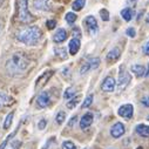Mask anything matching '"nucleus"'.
<instances>
[{"label":"nucleus","mask_w":149,"mask_h":149,"mask_svg":"<svg viewBox=\"0 0 149 149\" xmlns=\"http://www.w3.org/2000/svg\"><path fill=\"white\" fill-rule=\"evenodd\" d=\"M66 39H67V32H66L63 28L58 29V31L55 32L54 36H53V40H54V42H56V44L63 42Z\"/></svg>","instance_id":"nucleus-13"},{"label":"nucleus","mask_w":149,"mask_h":149,"mask_svg":"<svg viewBox=\"0 0 149 149\" xmlns=\"http://www.w3.org/2000/svg\"><path fill=\"white\" fill-rule=\"evenodd\" d=\"M136 133L142 137H149V126L147 125H139L136 127Z\"/></svg>","instance_id":"nucleus-17"},{"label":"nucleus","mask_w":149,"mask_h":149,"mask_svg":"<svg viewBox=\"0 0 149 149\" xmlns=\"http://www.w3.org/2000/svg\"><path fill=\"white\" fill-rule=\"evenodd\" d=\"M31 65L29 58L22 53L18 52L14 53L6 62V70L8 72L10 75H20V74L25 73Z\"/></svg>","instance_id":"nucleus-1"},{"label":"nucleus","mask_w":149,"mask_h":149,"mask_svg":"<svg viewBox=\"0 0 149 149\" xmlns=\"http://www.w3.org/2000/svg\"><path fill=\"white\" fill-rule=\"evenodd\" d=\"M85 25L87 27V29L92 33V34H96L99 31V26H97V21L93 15H88L85 18Z\"/></svg>","instance_id":"nucleus-5"},{"label":"nucleus","mask_w":149,"mask_h":149,"mask_svg":"<svg viewBox=\"0 0 149 149\" xmlns=\"http://www.w3.org/2000/svg\"><path fill=\"white\" fill-rule=\"evenodd\" d=\"M120 54H121V51L119 48H113L108 54H107V60L108 62H115L119 58H120Z\"/></svg>","instance_id":"nucleus-15"},{"label":"nucleus","mask_w":149,"mask_h":149,"mask_svg":"<svg viewBox=\"0 0 149 149\" xmlns=\"http://www.w3.org/2000/svg\"><path fill=\"white\" fill-rule=\"evenodd\" d=\"M34 8L39 11H48L51 8L49 0H34Z\"/></svg>","instance_id":"nucleus-12"},{"label":"nucleus","mask_w":149,"mask_h":149,"mask_svg":"<svg viewBox=\"0 0 149 149\" xmlns=\"http://www.w3.org/2000/svg\"><path fill=\"white\" fill-rule=\"evenodd\" d=\"M79 101H80V96H74L70 101L67 102V108H68V109H73L74 107H75V106L79 103Z\"/></svg>","instance_id":"nucleus-22"},{"label":"nucleus","mask_w":149,"mask_h":149,"mask_svg":"<svg viewBox=\"0 0 149 149\" xmlns=\"http://www.w3.org/2000/svg\"><path fill=\"white\" fill-rule=\"evenodd\" d=\"M65 19H66V21H67L68 24H73L74 21L77 20V14H75V13H73V12H69V13L66 14Z\"/></svg>","instance_id":"nucleus-24"},{"label":"nucleus","mask_w":149,"mask_h":149,"mask_svg":"<svg viewBox=\"0 0 149 149\" xmlns=\"http://www.w3.org/2000/svg\"><path fill=\"white\" fill-rule=\"evenodd\" d=\"M92 123H93V114H92V113H86V114L81 118V120H80V127H81L82 129L89 127Z\"/></svg>","instance_id":"nucleus-14"},{"label":"nucleus","mask_w":149,"mask_h":149,"mask_svg":"<svg viewBox=\"0 0 149 149\" xmlns=\"http://www.w3.org/2000/svg\"><path fill=\"white\" fill-rule=\"evenodd\" d=\"M36 103H38V106L40 108H46L49 106L51 103V96H49V93L48 92H42L38 99H36Z\"/></svg>","instance_id":"nucleus-8"},{"label":"nucleus","mask_w":149,"mask_h":149,"mask_svg":"<svg viewBox=\"0 0 149 149\" xmlns=\"http://www.w3.org/2000/svg\"><path fill=\"white\" fill-rule=\"evenodd\" d=\"M80 49V38L78 36H74L72 38V40L69 41V53L72 55H75Z\"/></svg>","instance_id":"nucleus-11"},{"label":"nucleus","mask_w":149,"mask_h":149,"mask_svg":"<svg viewBox=\"0 0 149 149\" xmlns=\"http://www.w3.org/2000/svg\"><path fill=\"white\" fill-rule=\"evenodd\" d=\"M41 38H42V32L38 26H28L20 29L17 33V39L27 46H34L39 44Z\"/></svg>","instance_id":"nucleus-2"},{"label":"nucleus","mask_w":149,"mask_h":149,"mask_svg":"<svg viewBox=\"0 0 149 149\" xmlns=\"http://www.w3.org/2000/svg\"><path fill=\"white\" fill-rule=\"evenodd\" d=\"M143 53L147 54V55H149V41L144 45V47H143Z\"/></svg>","instance_id":"nucleus-35"},{"label":"nucleus","mask_w":149,"mask_h":149,"mask_svg":"<svg viewBox=\"0 0 149 149\" xmlns=\"http://www.w3.org/2000/svg\"><path fill=\"white\" fill-rule=\"evenodd\" d=\"M85 4H86V0H75V1L73 3L72 7L74 11H81L85 7Z\"/></svg>","instance_id":"nucleus-20"},{"label":"nucleus","mask_w":149,"mask_h":149,"mask_svg":"<svg viewBox=\"0 0 149 149\" xmlns=\"http://www.w3.org/2000/svg\"><path fill=\"white\" fill-rule=\"evenodd\" d=\"M55 120H56V123L62 125L63 121L66 120V113H65V111H59L58 115H56V118H55Z\"/></svg>","instance_id":"nucleus-25"},{"label":"nucleus","mask_w":149,"mask_h":149,"mask_svg":"<svg viewBox=\"0 0 149 149\" xmlns=\"http://www.w3.org/2000/svg\"><path fill=\"white\" fill-rule=\"evenodd\" d=\"M46 123H47V122H46V120H41V121L39 122V126H38V127H39V129H45Z\"/></svg>","instance_id":"nucleus-34"},{"label":"nucleus","mask_w":149,"mask_h":149,"mask_svg":"<svg viewBox=\"0 0 149 149\" xmlns=\"http://www.w3.org/2000/svg\"><path fill=\"white\" fill-rule=\"evenodd\" d=\"M100 15H101V19L103 20V21H108L109 20V12L107 11V10H101L100 11Z\"/></svg>","instance_id":"nucleus-28"},{"label":"nucleus","mask_w":149,"mask_h":149,"mask_svg":"<svg viewBox=\"0 0 149 149\" xmlns=\"http://www.w3.org/2000/svg\"><path fill=\"white\" fill-rule=\"evenodd\" d=\"M110 134H111V136L115 137V139L121 137V136L125 134V126H123L121 122H116L113 127H111Z\"/></svg>","instance_id":"nucleus-10"},{"label":"nucleus","mask_w":149,"mask_h":149,"mask_svg":"<svg viewBox=\"0 0 149 149\" xmlns=\"http://www.w3.org/2000/svg\"><path fill=\"white\" fill-rule=\"evenodd\" d=\"M148 22H149V19H148Z\"/></svg>","instance_id":"nucleus-42"},{"label":"nucleus","mask_w":149,"mask_h":149,"mask_svg":"<svg viewBox=\"0 0 149 149\" xmlns=\"http://www.w3.org/2000/svg\"><path fill=\"white\" fill-rule=\"evenodd\" d=\"M137 149H143V148H142V147H139V148H137Z\"/></svg>","instance_id":"nucleus-39"},{"label":"nucleus","mask_w":149,"mask_h":149,"mask_svg":"<svg viewBox=\"0 0 149 149\" xmlns=\"http://www.w3.org/2000/svg\"><path fill=\"white\" fill-rule=\"evenodd\" d=\"M13 115H14V111H11V113L6 116L5 122H4V129H8L12 125V120H13Z\"/></svg>","instance_id":"nucleus-21"},{"label":"nucleus","mask_w":149,"mask_h":149,"mask_svg":"<svg viewBox=\"0 0 149 149\" xmlns=\"http://www.w3.org/2000/svg\"><path fill=\"white\" fill-rule=\"evenodd\" d=\"M1 29H3V20L0 19V33H1Z\"/></svg>","instance_id":"nucleus-38"},{"label":"nucleus","mask_w":149,"mask_h":149,"mask_svg":"<svg viewBox=\"0 0 149 149\" xmlns=\"http://www.w3.org/2000/svg\"><path fill=\"white\" fill-rule=\"evenodd\" d=\"M99 63H100V61H99L97 58L89 59V60H87V61L82 65V67L80 68V73H81V74H85V73H87V72L91 70V69H95V68H97Z\"/></svg>","instance_id":"nucleus-6"},{"label":"nucleus","mask_w":149,"mask_h":149,"mask_svg":"<svg viewBox=\"0 0 149 149\" xmlns=\"http://www.w3.org/2000/svg\"><path fill=\"white\" fill-rule=\"evenodd\" d=\"M12 102H13V99L10 95H7L4 92H0V108H3V107L7 106Z\"/></svg>","instance_id":"nucleus-16"},{"label":"nucleus","mask_w":149,"mask_h":149,"mask_svg":"<svg viewBox=\"0 0 149 149\" xmlns=\"http://www.w3.org/2000/svg\"><path fill=\"white\" fill-rule=\"evenodd\" d=\"M62 148L63 149H77L75 144H74L73 142H70V141H65L63 144H62Z\"/></svg>","instance_id":"nucleus-29"},{"label":"nucleus","mask_w":149,"mask_h":149,"mask_svg":"<svg viewBox=\"0 0 149 149\" xmlns=\"http://www.w3.org/2000/svg\"><path fill=\"white\" fill-rule=\"evenodd\" d=\"M17 132H18V129H15V130H14V132H13L12 134H10V135H8L7 137H6V140H5V141H4V142H3L1 144H0V149H5V147L7 146L8 141H10V140H11V139H12V137H13V136H14V135L17 134Z\"/></svg>","instance_id":"nucleus-26"},{"label":"nucleus","mask_w":149,"mask_h":149,"mask_svg":"<svg viewBox=\"0 0 149 149\" xmlns=\"http://www.w3.org/2000/svg\"><path fill=\"white\" fill-rule=\"evenodd\" d=\"M75 121H77V116H74V118H73V119H72V120L69 121V126L72 127V126H73L74 123H75Z\"/></svg>","instance_id":"nucleus-36"},{"label":"nucleus","mask_w":149,"mask_h":149,"mask_svg":"<svg viewBox=\"0 0 149 149\" xmlns=\"http://www.w3.org/2000/svg\"><path fill=\"white\" fill-rule=\"evenodd\" d=\"M130 1H133V3H134V1H136V0H130Z\"/></svg>","instance_id":"nucleus-40"},{"label":"nucleus","mask_w":149,"mask_h":149,"mask_svg":"<svg viewBox=\"0 0 149 149\" xmlns=\"http://www.w3.org/2000/svg\"><path fill=\"white\" fill-rule=\"evenodd\" d=\"M148 119H149V118H148Z\"/></svg>","instance_id":"nucleus-43"},{"label":"nucleus","mask_w":149,"mask_h":149,"mask_svg":"<svg viewBox=\"0 0 149 149\" xmlns=\"http://www.w3.org/2000/svg\"><path fill=\"white\" fill-rule=\"evenodd\" d=\"M92 102H93V95H88V96L86 97L85 102L82 103V108H87V107H89V106L92 104Z\"/></svg>","instance_id":"nucleus-30"},{"label":"nucleus","mask_w":149,"mask_h":149,"mask_svg":"<svg viewBox=\"0 0 149 149\" xmlns=\"http://www.w3.org/2000/svg\"><path fill=\"white\" fill-rule=\"evenodd\" d=\"M46 25H47V28H48V29H53V28H55L56 22H55L54 20H48Z\"/></svg>","instance_id":"nucleus-31"},{"label":"nucleus","mask_w":149,"mask_h":149,"mask_svg":"<svg viewBox=\"0 0 149 149\" xmlns=\"http://www.w3.org/2000/svg\"><path fill=\"white\" fill-rule=\"evenodd\" d=\"M101 88L103 92H107V93H110V92H113L115 89V80L113 78H106L101 85Z\"/></svg>","instance_id":"nucleus-9"},{"label":"nucleus","mask_w":149,"mask_h":149,"mask_svg":"<svg viewBox=\"0 0 149 149\" xmlns=\"http://www.w3.org/2000/svg\"><path fill=\"white\" fill-rule=\"evenodd\" d=\"M121 15H122V18L126 21H130L132 18H133V11H132V8H123L121 11Z\"/></svg>","instance_id":"nucleus-19"},{"label":"nucleus","mask_w":149,"mask_h":149,"mask_svg":"<svg viewBox=\"0 0 149 149\" xmlns=\"http://www.w3.org/2000/svg\"><path fill=\"white\" fill-rule=\"evenodd\" d=\"M141 103H142L144 107H149V96H144V97H142Z\"/></svg>","instance_id":"nucleus-33"},{"label":"nucleus","mask_w":149,"mask_h":149,"mask_svg":"<svg viewBox=\"0 0 149 149\" xmlns=\"http://www.w3.org/2000/svg\"><path fill=\"white\" fill-rule=\"evenodd\" d=\"M85 149H88V148H85Z\"/></svg>","instance_id":"nucleus-41"},{"label":"nucleus","mask_w":149,"mask_h":149,"mask_svg":"<svg viewBox=\"0 0 149 149\" xmlns=\"http://www.w3.org/2000/svg\"><path fill=\"white\" fill-rule=\"evenodd\" d=\"M19 20L21 22L28 24L33 21V15L28 11V0H19V12H18Z\"/></svg>","instance_id":"nucleus-3"},{"label":"nucleus","mask_w":149,"mask_h":149,"mask_svg":"<svg viewBox=\"0 0 149 149\" xmlns=\"http://www.w3.org/2000/svg\"><path fill=\"white\" fill-rule=\"evenodd\" d=\"M133 113H134V108H133V106L130 103L121 106L119 108V110H118V114L121 118H125V119H132Z\"/></svg>","instance_id":"nucleus-7"},{"label":"nucleus","mask_w":149,"mask_h":149,"mask_svg":"<svg viewBox=\"0 0 149 149\" xmlns=\"http://www.w3.org/2000/svg\"><path fill=\"white\" fill-rule=\"evenodd\" d=\"M126 33H127V35H128V36H130V38H134V36H135V34H136L135 29H134V28H132V27H130V28H128Z\"/></svg>","instance_id":"nucleus-32"},{"label":"nucleus","mask_w":149,"mask_h":149,"mask_svg":"<svg viewBox=\"0 0 149 149\" xmlns=\"http://www.w3.org/2000/svg\"><path fill=\"white\" fill-rule=\"evenodd\" d=\"M132 72L135 74L137 78H141V77L144 75L146 68H144L142 65H133V66H132Z\"/></svg>","instance_id":"nucleus-18"},{"label":"nucleus","mask_w":149,"mask_h":149,"mask_svg":"<svg viewBox=\"0 0 149 149\" xmlns=\"http://www.w3.org/2000/svg\"><path fill=\"white\" fill-rule=\"evenodd\" d=\"M74 95H75V88H73V87H68V88L66 89L65 94H63V97L68 100V99H72Z\"/></svg>","instance_id":"nucleus-23"},{"label":"nucleus","mask_w":149,"mask_h":149,"mask_svg":"<svg viewBox=\"0 0 149 149\" xmlns=\"http://www.w3.org/2000/svg\"><path fill=\"white\" fill-rule=\"evenodd\" d=\"M132 80V77H130V74L128 73V70L126 69L125 65H121L120 67V70H119V80H118V87L120 91L125 89L129 82Z\"/></svg>","instance_id":"nucleus-4"},{"label":"nucleus","mask_w":149,"mask_h":149,"mask_svg":"<svg viewBox=\"0 0 149 149\" xmlns=\"http://www.w3.org/2000/svg\"><path fill=\"white\" fill-rule=\"evenodd\" d=\"M144 75H146V77H148V75H149V65H148V68H147V70L144 72Z\"/></svg>","instance_id":"nucleus-37"},{"label":"nucleus","mask_w":149,"mask_h":149,"mask_svg":"<svg viewBox=\"0 0 149 149\" xmlns=\"http://www.w3.org/2000/svg\"><path fill=\"white\" fill-rule=\"evenodd\" d=\"M55 54L61 59H66L67 58V53H66L65 48H55Z\"/></svg>","instance_id":"nucleus-27"}]
</instances>
